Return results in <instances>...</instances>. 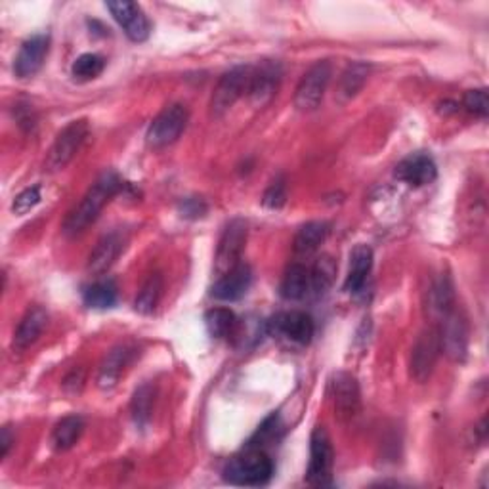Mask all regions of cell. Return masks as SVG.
Instances as JSON below:
<instances>
[{
    "label": "cell",
    "mask_w": 489,
    "mask_h": 489,
    "mask_svg": "<svg viewBox=\"0 0 489 489\" xmlns=\"http://www.w3.org/2000/svg\"><path fill=\"white\" fill-rule=\"evenodd\" d=\"M123 189V180L115 172H104L97 180L92 184V188L87 191L83 198L71 213L63 222V234L65 235H77L85 232L87 227L100 217L104 207L115 198V195Z\"/></svg>",
    "instance_id": "cell-1"
},
{
    "label": "cell",
    "mask_w": 489,
    "mask_h": 489,
    "mask_svg": "<svg viewBox=\"0 0 489 489\" xmlns=\"http://www.w3.org/2000/svg\"><path fill=\"white\" fill-rule=\"evenodd\" d=\"M273 470V461L264 449L249 447L226 465L224 478L234 485L260 487L272 480Z\"/></svg>",
    "instance_id": "cell-2"
},
{
    "label": "cell",
    "mask_w": 489,
    "mask_h": 489,
    "mask_svg": "<svg viewBox=\"0 0 489 489\" xmlns=\"http://www.w3.org/2000/svg\"><path fill=\"white\" fill-rule=\"evenodd\" d=\"M333 461L335 453L331 446V438L323 427H316L309 438V465L306 472V480L309 485L325 487L333 482Z\"/></svg>",
    "instance_id": "cell-3"
},
{
    "label": "cell",
    "mask_w": 489,
    "mask_h": 489,
    "mask_svg": "<svg viewBox=\"0 0 489 489\" xmlns=\"http://www.w3.org/2000/svg\"><path fill=\"white\" fill-rule=\"evenodd\" d=\"M251 73V65H237V68L222 75L215 88L213 100H210V113H213L215 117L226 115V113L235 106L239 97L247 94Z\"/></svg>",
    "instance_id": "cell-4"
},
{
    "label": "cell",
    "mask_w": 489,
    "mask_h": 489,
    "mask_svg": "<svg viewBox=\"0 0 489 489\" xmlns=\"http://www.w3.org/2000/svg\"><path fill=\"white\" fill-rule=\"evenodd\" d=\"M247 234H249L247 222L241 218H234L224 227L215 254L217 277L226 275L227 272H232L235 266L241 264V254L244 251V243H247Z\"/></svg>",
    "instance_id": "cell-5"
},
{
    "label": "cell",
    "mask_w": 489,
    "mask_h": 489,
    "mask_svg": "<svg viewBox=\"0 0 489 489\" xmlns=\"http://www.w3.org/2000/svg\"><path fill=\"white\" fill-rule=\"evenodd\" d=\"M88 136V123L85 119L73 121L68 126H65L61 133L56 136L51 152H48L46 157V171L48 172H58L65 169L73 161L77 152L80 150V145L85 143Z\"/></svg>",
    "instance_id": "cell-6"
},
{
    "label": "cell",
    "mask_w": 489,
    "mask_h": 489,
    "mask_svg": "<svg viewBox=\"0 0 489 489\" xmlns=\"http://www.w3.org/2000/svg\"><path fill=\"white\" fill-rule=\"evenodd\" d=\"M189 111L182 104H172L162 109L159 115L153 119V123L148 128L145 140L152 148H167V145L174 143L188 126Z\"/></svg>",
    "instance_id": "cell-7"
},
{
    "label": "cell",
    "mask_w": 489,
    "mask_h": 489,
    "mask_svg": "<svg viewBox=\"0 0 489 489\" xmlns=\"http://www.w3.org/2000/svg\"><path fill=\"white\" fill-rule=\"evenodd\" d=\"M438 331L442 352L451 362L463 364L468 352V321L465 314L459 312L457 308H453L451 312L442 318V325H439Z\"/></svg>",
    "instance_id": "cell-8"
},
{
    "label": "cell",
    "mask_w": 489,
    "mask_h": 489,
    "mask_svg": "<svg viewBox=\"0 0 489 489\" xmlns=\"http://www.w3.org/2000/svg\"><path fill=\"white\" fill-rule=\"evenodd\" d=\"M333 68L328 60L318 61L306 71L295 92V106L300 111H314L319 107L325 90L329 87Z\"/></svg>",
    "instance_id": "cell-9"
},
{
    "label": "cell",
    "mask_w": 489,
    "mask_h": 489,
    "mask_svg": "<svg viewBox=\"0 0 489 489\" xmlns=\"http://www.w3.org/2000/svg\"><path fill=\"white\" fill-rule=\"evenodd\" d=\"M442 345H439L438 328H429L417 337V342L411 354V377L417 383H427L436 367Z\"/></svg>",
    "instance_id": "cell-10"
},
{
    "label": "cell",
    "mask_w": 489,
    "mask_h": 489,
    "mask_svg": "<svg viewBox=\"0 0 489 489\" xmlns=\"http://www.w3.org/2000/svg\"><path fill=\"white\" fill-rule=\"evenodd\" d=\"M281 77H283V69L277 61L266 60L263 63H258L256 68H253L251 80H249V90H247L249 100L260 107L268 104L275 96L277 88H280Z\"/></svg>",
    "instance_id": "cell-11"
},
{
    "label": "cell",
    "mask_w": 489,
    "mask_h": 489,
    "mask_svg": "<svg viewBox=\"0 0 489 489\" xmlns=\"http://www.w3.org/2000/svg\"><path fill=\"white\" fill-rule=\"evenodd\" d=\"M107 10L111 12L115 22L123 27L126 37L134 42L148 41L152 32V23L148 15L136 3H126V0H119V3H107Z\"/></svg>",
    "instance_id": "cell-12"
},
{
    "label": "cell",
    "mask_w": 489,
    "mask_h": 489,
    "mask_svg": "<svg viewBox=\"0 0 489 489\" xmlns=\"http://www.w3.org/2000/svg\"><path fill=\"white\" fill-rule=\"evenodd\" d=\"M270 329L275 335H281L297 345H308L316 333L314 319L306 312H299V309H291V312L277 314L270 321Z\"/></svg>",
    "instance_id": "cell-13"
},
{
    "label": "cell",
    "mask_w": 489,
    "mask_h": 489,
    "mask_svg": "<svg viewBox=\"0 0 489 489\" xmlns=\"http://www.w3.org/2000/svg\"><path fill=\"white\" fill-rule=\"evenodd\" d=\"M331 392L335 401V411L340 419H352L360 411V386L350 373L340 371L333 374Z\"/></svg>",
    "instance_id": "cell-14"
},
{
    "label": "cell",
    "mask_w": 489,
    "mask_h": 489,
    "mask_svg": "<svg viewBox=\"0 0 489 489\" xmlns=\"http://www.w3.org/2000/svg\"><path fill=\"white\" fill-rule=\"evenodd\" d=\"M48 46H51V39H48L46 35H35L27 39L22 44L20 52L14 61L15 75H18L20 78H29L35 73H39L48 56Z\"/></svg>",
    "instance_id": "cell-15"
},
{
    "label": "cell",
    "mask_w": 489,
    "mask_h": 489,
    "mask_svg": "<svg viewBox=\"0 0 489 489\" xmlns=\"http://www.w3.org/2000/svg\"><path fill=\"white\" fill-rule=\"evenodd\" d=\"M253 283V270L249 264H239L232 272H227L226 275L218 277V281L213 285V295L217 300L224 302H235L241 297L247 295V291Z\"/></svg>",
    "instance_id": "cell-16"
},
{
    "label": "cell",
    "mask_w": 489,
    "mask_h": 489,
    "mask_svg": "<svg viewBox=\"0 0 489 489\" xmlns=\"http://www.w3.org/2000/svg\"><path fill=\"white\" fill-rule=\"evenodd\" d=\"M394 174L400 182H405L407 186H413V188H420V186L432 184L436 180L438 169H436V162L429 155L415 153L411 157L403 159L396 167Z\"/></svg>",
    "instance_id": "cell-17"
},
{
    "label": "cell",
    "mask_w": 489,
    "mask_h": 489,
    "mask_svg": "<svg viewBox=\"0 0 489 489\" xmlns=\"http://www.w3.org/2000/svg\"><path fill=\"white\" fill-rule=\"evenodd\" d=\"M123 249H125V235L121 232H111L104 235L100 241H97L94 251L88 256L87 272L92 275L106 273L113 264H115V260L121 256Z\"/></svg>",
    "instance_id": "cell-18"
},
{
    "label": "cell",
    "mask_w": 489,
    "mask_h": 489,
    "mask_svg": "<svg viewBox=\"0 0 489 489\" xmlns=\"http://www.w3.org/2000/svg\"><path fill=\"white\" fill-rule=\"evenodd\" d=\"M133 355H134V348L128 346V345H121V346L113 348L104 357L100 371H97V377H96L97 388L111 390L113 386H115L121 379L123 371L126 369V365L133 362Z\"/></svg>",
    "instance_id": "cell-19"
},
{
    "label": "cell",
    "mask_w": 489,
    "mask_h": 489,
    "mask_svg": "<svg viewBox=\"0 0 489 489\" xmlns=\"http://www.w3.org/2000/svg\"><path fill=\"white\" fill-rule=\"evenodd\" d=\"M48 314L41 306H35L27 309V314L22 318L18 329L14 333V350H27L31 345H35L42 331L46 329Z\"/></svg>",
    "instance_id": "cell-20"
},
{
    "label": "cell",
    "mask_w": 489,
    "mask_h": 489,
    "mask_svg": "<svg viewBox=\"0 0 489 489\" xmlns=\"http://www.w3.org/2000/svg\"><path fill=\"white\" fill-rule=\"evenodd\" d=\"M371 75V65L365 61H354L350 63L348 68L342 71L338 85H337V102L338 104H348L350 100L362 92V88L365 87L367 78Z\"/></svg>",
    "instance_id": "cell-21"
},
{
    "label": "cell",
    "mask_w": 489,
    "mask_h": 489,
    "mask_svg": "<svg viewBox=\"0 0 489 489\" xmlns=\"http://www.w3.org/2000/svg\"><path fill=\"white\" fill-rule=\"evenodd\" d=\"M373 268V251L367 244H357L350 254V272L345 281V289L352 295L362 292Z\"/></svg>",
    "instance_id": "cell-22"
},
{
    "label": "cell",
    "mask_w": 489,
    "mask_h": 489,
    "mask_svg": "<svg viewBox=\"0 0 489 489\" xmlns=\"http://www.w3.org/2000/svg\"><path fill=\"white\" fill-rule=\"evenodd\" d=\"M331 226L328 222H308L304 224L300 230L295 235V241H292V247H295L297 254H312L316 253L321 244L325 243V239L329 237Z\"/></svg>",
    "instance_id": "cell-23"
},
{
    "label": "cell",
    "mask_w": 489,
    "mask_h": 489,
    "mask_svg": "<svg viewBox=\"0 0 489 489\" xmlns=\"http://www.w3.org/2000/svg\"><path fill=\"white\" fill-rule=\"evenodd\" d=\"M308 292H309V268L300 263L291 264L283 273L280 295L285 300H302Z\"/></svg>",
    "instance_id": "cell-24"
},
{
    "label": "cell",
    "mask_w": 489,
    "mask_h": 489,
    "mask_svg": "<svg viewBox=\"0 0 489 489\" xmlns=\"http://www.w3.org/2000/svg\"><path fill=\"white\" fill-rule=\"evenodd\" d=\"M455 308V291L447 275H439L429 291V309L438 319H442Z\"/></svg>",
    "instance_id": "cell-25"
},
{
    "label": "cell",
    "mask_w": 489,
    "mask_h": 489,
    "mask_svg": "<svg viewBox=\"0 0 489 489\" xmlns=\"http://www.w3.org/2000/svg\"><path fill=\"white\" fill-rule=\"evenodd\" d=\"M85 432V420L78 415L63 417L52 430V446L58 451L71 449Z\"/></svg>",
    "instance_id": "cell-26"
},
{
    "label": "cell",
    "mask_w": 489,
    "mask_h": 489,
    "mask_svg": "<svg viewBox=\"0 0 489 489\" xmlns=\"http://www.w3.org/2000/svg\"><path fill=\"white\" fill-rule=\"evenodd\" d=\"M337 275V264L331 256H321L316 266L309 270V291L316 297H323L333 287Z\"/></svg>",
    "instance_id": "cell-27"
},
{
    "label": "cell",
    "mask_w": 489,
    "mask_h": 489,
    "mask_svg": "<svg viewBox=\"0 0 489 489\" xmlns=\"http://www.w3.org/2000/svg\"><path fill=\"white\" fill-rule=\"evenodd\" d=\"M161 295H162V277L161 273H152L148 280L143 281L138 297L134 300V309L138 314H143V316H150L155 312V308L161 300Z\"/></svg>",
    "instance_id": "cell-28"
},
{
    "label": "cell",
    "mask_w": 489,
    "mask_h": 489,
    "mask_svg": "<svg viewBox=\"0 0 489 489\" xmlns=\"http://www.w3.org/2000/svg\"><path fill=\"white\" fill-rule=\"evenodd\" d=\"M83 300L87 306L96 309H106L117 304V285L113 281H96L83 291Z\"/></svg>",
    "instance_id": "cell-29"
},
{
    "label": "cell",
    "mask_w": 489,
    "mask_h": 489,
    "mask_svg": "<svg viewBox=\"0 0 489 489\" xmlns=\"http://www.w3.org/2000/svg\"><path fill=\"white\" fill-rule=\"evenodd\" d=\"M205 325H207L210 337L226 338L227 335L234 333L235 325H237V318L230 308H213L205 314Z\"/></svg>",
    "instance_id": "cell-30"
},
{
    "label": "cell",
    "mask_w": 489,
    "mask_h": 489,
    "mask_svg": "<svg viewBox=\"0 0 489 489\" xmlns=\"http://www.w3.org/2000/svg\"><path fill=\"white\" fill-rule=\"evenodd\" d=\"M153 401H155L153 384H150V383L142 384L133 396V403H130V411H133L136 425H140V427L148 425L150 419H152V411H153Z\"/></svg>",
    "instance_id": "cell-31"
},
{
    "label": "cell",
    "mask_w": 489,
    "mask_h": 489,
    "mask_svg": "<svg viewBox=\"0 0 489 489\" xmlns=\"http://www.w3.org/2000/svg\"><path fill=\"white\" fill-rule=\"evenodd\" d=\"M106 69V60L97 54H83L75 60L73 63V77L80 83H87V80H94L100 77Z\"/></svg>",
    "instance_id": "cell-32"
},
{
    "label": "cell",
    "mask_w": 489,
    "mask_h": 489,
    "mask_svg": "<svg viewBox=\"0 0 489 489\" xmlns=\"http://www.w3.org/2000/svg\"><path fill=\"white\" fill-rule=\"evenodd\" d=\"M463 107L472 113V115L487 117L489 111V97H487V90L485 88H476V90H468L463 96Z\"/></svg>",
    "instance_id": "cell-33"
},
{
    "label": "cell",
    "mask_w": 489,
    "mask_h": 489,
    "mask_svg": "<svg viewBox=\"0 0 489 489\" xmlns=\"http://www.w3.org/2000/svg\"><path fill=\"white\" fill-rule=\"evenodd\" d=\"M41 203V188L39 186H32V188H27L23 189L18 198L14 199L12 203V210L14 215H27L29 210L35 208L37 205Z\"/></svg>",
    "instance_id": "cell-34"
},
{
    "label": "cell",
    "mask_w": 489,
    "mask_h": 489,
    "mask_svg": "<svg viewBox=\"0 0 489 489\" xmlns=\"http://www.w3.org/2000/svg\"><path fill=\"white\" fill-rule=\"evenodd\" d=\"M287 203V184L283 178H277V180H273L268 189L264 191V198H263V205L266 208H281L283 205Z\"/></svg>",
    "instance_id": "cell-35"
},
{
    "label": "cell",
    "mask_w": 489,
    "mask_h": 489,
    "mask_svg": "<svg viewBox=\"0 0 489 489\" xmlns=\"http://www.w3.org/2000/svg\"><path fill=\"white\" fill-rule=\"evenodd\" d=\"M207 203L199 198H188L180 203V213L184 218H203L207 215Z\"/></svg>",
    "instance_id": "cell-36"
},
{
    "label": "cell",
    "mask_w": 489,
    "mask_h": 489,
    "mask_svg": "<svg viewBox=\"0 0 489 489\" xmlns=\"http://www.w3.org/2000/svg\"><path fill=\"white\" fill-rule=\"evenodd\" d=\"M83 384H85V371H83V369H75V371L69 374V377L65 379V383H63V386L68 388V390L73 386L71 392H78V390L83 388Z\"/></svg>",
    "instance_id": "cell-37"
},
{
    "label": "cell",
    "mask_w": 489,
    "mask_h": 489,
    "mask_svg": "<svg viewBox=\"0 0 489 489\" xmlns=\"http://www.w3.org/2000/svg\"><path fill=\"white\" fill-rule=\"evenodd\" d=\"M12 444H14V438H12V432L8 427L3 429V434H0V459H6L8 453L12 449Z\"/></svg>",
    "instance_id": "cell-38"
}]
</instances>
